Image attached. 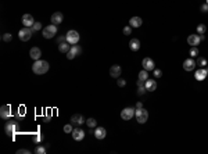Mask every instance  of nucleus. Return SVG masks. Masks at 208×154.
Returning a JSON list of instances; mask_svg holds the SVG:
<instances>
[{"instance_id":"nucleus-22","label":"nucleus","mask_w":208,"mask_h":154,"mask_svg":"<svg viewBox=\"0 0 208 154\" xmlns=\"http://www.w3.org/2000/svg\"><path fill=\"white\" fill-rule=\"evenodd\" d=\"M142 24H143V20H142L140 17H132V18L129 20V25H130L132 28L142 27Z\"/></svg>"},{"instance_id":"nucleus-12","label":"nucleus","mask_w":208,"mask_h":154,"mask_svg":"<svg viewBox=\"0 0 208 154\" xmlns=\"http://www.w3.org/2000/svg\"><path fill=\"white\" fill-rule=\"evenodd\" d=\"M197 67V64H196V60L194 59H186L185 61H183V68H185V71H193V69Z\"/></svg>"},{"instance_id":"nucleus-44","label":"nucleus","mask_w":208,"mask_h":154,"mask_svg":"<svg viewBox=\"0 0 208 154\" xmlns=\"http://www.w3.org/2000/svg\"><path fill=\"white\" fill-rule=\"evenodd\" d=\"M142 107H143L142 101H137V103H136V108H142Z\"/></svg>"},{"instance_id":"nucleus-32","label":"nucleus","mask_w":208,"mask_h":154,"mask_svg":"<svg viewBox=\"0 0 208 154\" xmlns=\"http://www.w3.org/2000/svg\"><path fill=\"white\" fill-rule=\"evenodd\" d=\"M72 131H74L72 124H67V125H64V132L65 133H72Z\"/></svg>"},{"instance_id":"nucleus-29","label":"nucleus","mask_w":208,"mask_h":154,"mask_svg":"<svg viewBox=\"0 0 208 154\" xmlns=\"http://www.w3.org/2000/svg\"><path fill=\"white\" fill-rule=\"evenodd\" d=\"M205 31H207V27H205L204 24H198V25H197V33H198V35H203V33H205Z\"/></svg>"},{"instance_id":"nucleus-37","label":"nucleus","mask_w":208,"mask_h":154,"mask_svg":"<svg viewBox=\"0 0 208 154\" xmlns=\"http://www.w3.org/2000/svg\"><path fill=\"white\" fill-rule=\"evenodd\" d=\"M130 33H132V27L130 25L123 28V35H130Z\"/></svg>"},{"instance_id":"nucleus-2","label":"nucleus","mask_w":208,"mask_h":154,"mask_svg":"<svg viewBox=\"0 0 208 154\" xmlns=\"http://www.w3.org/2000/svg\"><path fill=\"white\" fill-rule=\"evenodd\" d=\"M135 117H136V121L139 124H146L147 122V119H149V112L146 108H136V111H135Z\"/></svg>"},{"instance_id":"nucleus-43","label":"nucleus","mask_w":208,"mask_h":154,"mask_svg":"<svg viewBox=\"0 0 208 154\" xmlns=\"http://www.w3.org/2000/svg\"><path fill=\"white\" fill-rule=\"evenodd\" d=\"M201 11H203V13H208V4L207 3L201 6Z\"/></svg>"},{"instance_id":"nucleus-34","label":"nucleus","mask_w":208,"mask_h":154,"mask_svg":"<svg viewBox=\"0 0 208 154\" xmlns=\"http://www.w3.org/2000/svg\"><path fill=\"white\" fill-rule=\"evenodd\" d=\"M35 153L36 154H44L46 153V149H44L43 146H37L36 149H35Z\"/></svg>"},{"instance_id":"nucleus-24","label":"nucleus","mask_w":208,"mask_h":154,"mask_svg":"<svg viewBox=\"0 0 208 154\" xmlns=\"http://www.w3.org/2000/svg\"><path fill=\"white\" fill-rule=\"evenodd\" d=\"M140 45H142L140 40L135 37V39H130V42H129V47H130L132 52H137L139 49H140Z\"/></svg>"},{"instance_id":"nucleus-46","label":"nucleus","mask_w":208,"mask_h":154,"mask_svg":"<svg viewBox=\"0 0 208 154\" xmlns=\"http://www.w3.org/2000/svg\"><path fill=\"white\" fill-rule=\"evenodd\" d=\"M200 39H201V40H205V35H204V33L203 35H200Z\"/></svg>"},{"instance_id":"nucleus-25","label":"nucleus","mask_w":208,"mask_h":154,"mask_svg":"<svg viewBox=\"0 0 208 154\" xmlns=\"http://www.w3.org/2000/svg\"><path fill=\"white\" fill-rule=\"evenodd\" d=\"M149 71H146V69H142L140 72H139V79L142 81H147L149 79V74H147Z\"/></svg>"},{"instance_id":"nucleus-13","label":"nucleus","mask_w":208,"mask_h":154,"mask_svg":"<svg viewBox=\"0 0 208 154\" xmlns=\"http://www.w3.org/2000/svg\"><path fill=\"white\" fill-rule=\"evenodd\" d=\"M22 24H24V27H28V28H32V25L35 24V20H33V17L31 14H24L22 16Z\"/></svg>"},{"instance_id":"nucleus-26","label":"nucleus","mask_w":208,"mask_h":154,"mask_svg":"<svg viewBox=\"0 0 208 154\" xmlns=\"http://www.w3.org/2000/svg\"><path fill=\"white\" fill-rule=\"evenodd\" d=\"M86 125H87V126H90V128H96L97 126V121L94 119V118H87V119H86Z\"/></svg>"},{"instance_id":"nucleus-1","label":"nucleus","mask_w":208,"mask_h":154,"mask_svg":"<svg viewBox=\"0 0 208 154\" xmlns=\"http://www.w3.org/2000/svg\"><path fill=\"white\" fill-rule=\"evenodd\" d=\"M32 71L36 75H43L49 71V63L44 60H36L32 65Z\"/></svg>"},{"instance_id":"nucleus-15","label":"nucleus","mask_w":208,"mask_h":154,"mask_svg":"<svg viewBox=\"0 0 208 154\" xmlns=\"http://www.w3.org/2000/svg\"><path fill=\"white\" fill-rule=\"evenodd\" d=\"M208 76V69L207 68H198L194 72V78L197 81H204Z\"/></svg>"},{"instance_id":"nucleus-27","label":"nucleus","mask_w":208,"mask_h":154,"mask_svg":"<svg viewBox=\"0 0 208 154\" xmlns=\"http://www.w3.org/2000/svg\"><path fill=\"white\" fill-rule=\"evenodd\" d=\"M24 115H25V107L21 106L20 108H18V112L16 114V117L20 118V119H22V118H24Z\"/></svg>"},{"instance_id":"nucleus-23","label":"nucleus","mask_w":208,"mask_h":154,"mask_svg":"<svg viewBox=\"0 0 208 154\" xmlns=\"http://www.w3.org/2000/svg\"><path fill=\"white\" fill-rule=\"evenodd\" d=\"M71 47H72V45H69L67 40L65 42H61V43H59V50L61 52V53H68L69 50H71Z\"/></svg>"},{"instance_id":"nucleus-31","label":"nucleus","mask_w":208,"mask_h":154,"mask_svg":"<svg viewBox=\"0 0 208 154\" xmlns=\"http://www.w3.org/2000/svg\"><path fill=\"white\" fill-rule=\"evenodd\" d=\"M197 65H200V67H205L207 65V60L204 59V57H200V59H197Z\"/></svg>"},{"instance_id":"nucleus-9","label":"nucleus","mask_w":208,"mask_h":154,"mask_svg":"<svg viewBox=\"0 0 208 154\" xmlns=\"http://www.w3.org/2000/svg\"><path fill=\"white\" fill-rule=\"evenodd\" d=\"M142 65H143V69H146V71H154V68H155L154 61H153V59H150V57H144L143 61H142Z\"/></svg>"},{"instance_id":"nucleus-8","label":"nucleus","mask_w":208,"mask_h":154,"mask_svg":"<svg viewBox=\"0 0 208 154\" xmlns=\"http://www.w3.org/2000/svg\"><path fill=\"white\" fill-rule=\"evenodd\" d=\"M82 53V47H80L79 45H72V47L69 50L68 53H67V59L68 60H74L76 56H79Z\"/></svg>"},{"instance_id":"nucleus-6","label":"nucleus","mask_w":208,"mask_h":154,"mask_svg":"<svg viewBox=\"0 0 208 154\" xmlns=\"http://www.w3.org/2000/svg\"><path fill=\"white\" fill-rule=\"evenodd\" d=\"M65 36H67V42H68L69 45H78V42H79V39H80L79 33L76 31H72V29L67 32Z\"/></svg>"},{"instance_id":"nucleus-11","label":"nucleus","mask_w":208,"mask_h":154,"mask_svg":"<svg viewBox=\"0 0 208 154\" xmlns=\"http://www.w3.org/2000/svg\"><path fill=\"white\" fill-rule=\"evenodd\" d=\"M71 135H72L74 140L80 142V140H83V138H85V131H83V129H80V128H75Z\"/></svg>"},{"instance_id":"nucleus-16","label":"nucleus","mask_w":208,"mask_h":154,"mask_svg":"<svg viewBox=\"0 0 208 154\" xmlns=\"http://www.w3.org/2000/svg\"><path fill=\"white\" fill-rule=\"evenodd\" d=\"M200 42H201V39H200V35H198V33H193V35H190V36L187 37V43H189L192 47L193 46H198Z\"/></svg>"},{"instance_id":"nucleus-40","label":"nucleus","mask_w":208,"mask_h":154,"mask_svg":"<svg viewBox=\"0 0 208 154\" xmlns=\"http://www.w3.org/2000/svg\"><path fill=\"white\" fill-rule=\"evenodd\" d=\"M144 82H146V81L137 79V82H136V85H137V88H143V86H144Z\"/></svg>"},{"instance_id":"nucleus-10","label":"nucleus","mask_w":208,"mask_h":154,"mask_svg":"<svg viewBox=\"0 0 208 154\" xmlns=\"http://www.w3.org/2000/svg\"><path fill=\"white\" fill-rule=\"evenodd\" d=\"M0 117L3 119H8L11 117V106L10 104H4L0 108Z\"/></svg>"},{"instance_id":"nucleus-47","label":"nucleus","mask_w":208,"mask_h":154,"mask_svg":"<svg viewBox=\"0 0 208 154\" xmlns=\"http://www.w3.org/2000/svg\"><path fill=\"white\" fill-rule=\"evenodd\" d=\"M205 3H207V4H208V0H207V1H205Z\"/></svg>"},{"instance_id":"nucleus-41","label":"nucleus","mask_w":208,"mask_h":154,"mask_svg":"<svg viewBox=\"0 0 208 154\" xmlns=\"http://www.w3.org/2000/svg\"><path fill=\"white\" fill-rule=\"evenodd\" d=\"M146 90H147V89H146V88H139V90H137V95H144V93H146Z\"/></svg>"},{"instance_id":"nucleus-14","label":"nucleus","mask_w":208,"mask_h":154,"mask_svg":"<svg viewBox=\"0 0 208 154\" xmlns=\"http://www.w3.org/2000/svg\"><path fill=\"white\" fill-rule=\"evenodd\" d=\"M94 138L99 139V140H103V139L107 136V131H106V128H103V126H96V129H94Z\"/></svg>"},{"instance_id":"nucleus-5","label":"nucleus","mask_w":208,"mask_h":154,"mask_svg":"<svg viewBox=\"0 0 208 154\" xmlns=\"http://www.w3.org/2000/svg\"><path fill=\"white\" fill-rule=\"evenodd\" d=\"M4 131L7 135H16L17 131H18V124H17V121H14V119L8 121V122L6 124Z\"/></svg>"},{"instance_id":"nucleus-28","label":"nucleus","mask_w":208,"mask_h":154,"mask_svg":"<svg viewBox=\"0 0 208 154\" xmlns=\"http://www.w3.org/2000/svg\"><path fill=\"white\" fill-rule=\"evenodd\" d=\"M189 54H190V57H192V59H194V57H197V56H198V49H197V46H193V47L190 49V52H189Z\"/></svg>"},{"instance_id":"nucleus-17","label":"nucleus","mask_w":208,"mask_h":154,"mask_svg":"<svg viewBox=\"0 0 208 154\" xmlns=\"http://www.w3.org/2000/svg\"><path fill=\"white\" fill-rule=\"evenodd\" d=\"M121 72H122V68H121V65H118V64H115V65H112L111 68H110V75H111L112 78H121Z\"/></svg>"},{"instance_id":"nucleus-4","label":"nucleus","mask_w":208,"mask_h":154,"mask_svg":"<svg viewBox=\"0 0 208 154\" xmlns=\"http://www.w3.org/2000/svg\"><path fill=\"white\" fill-rule=\"evenodd\" d=\"M32 28H28V27H24L22 29H20V32H18V37L21 39L22 42H28L31 37H32Z\"/></svg>"},{"instance_id":"nucleus-35","label":"nucleus","mask_w":208,"mask_h":154,"mask_svg":"<svg viewBox=\"0 0 208 154\" xmlns=\"http://www.w3.org/2000/svg\"><path fill=\"white\" fill-rule=\"evenodd\" d=\"M117 85L119 86V88H123V86L126 85V81L122 79V78H118V79H117Z\"/></svg>"},{"instance_id":"nucleus-19","label":"nucleus","mask_w":208,"mask_h":154,"mask_svg":"<svg viewBox=\"0 0 208 154\" xmlns=\"http://www.w3.org/2000/svg\"><path fill=\"white\" fill-rule=\"evenodd\" d=\"M71 122L74 124V125H82V124H86V121H85V118H83V115L74 114V115L71 117Z\"/></svg>"},{"instance_id":"nucleus-20","label":"nucleus","mask_w":208,"mask_h":154,"mask_svg":"<svg viewBox=\"0 0 208 154\" xmlns=\"http://www.w3.org/2000/svg\"><path fill=\"white\" fill-rule=\"evenodd\" d=\"M29 56H31V59L32 60H40V56H42V50L39 47H32L29 50Z\"/></svg>"},{"instance_id":"nucleus-33","label":"nucleus","mask_w":208,"mask_h":154,"mask_svg":"<svg viewBox=\"0 0 208 154\" xmlns=\"http://www.w3.org/2000/svg\"><path fill=\"white\" fill-rule=\"evenodd\" d=\"M42 29V22H35L32 25V31L36 32V31H40Z\"/></svg>"},{"instance_id":"nucleus-42","label":"nucleus","mask_w":208,"mask_h":154,"mask_svg":"<svg viewBox=\"0 0 208 154\" xmlns=\"http://www.w3.org/2000/svg\"><path fill=\"white\" fill-rule=\"evenodd\" d=\"M65 40H67V36H59V37H57V43L65 42Z\"/></svg>"},{"instance_id":"nucleus-18","label":"nucleus","mask_w":208,"mask_h":154,"mask_svg":"<svg viewBox=\"0 0 208 154\" xmlns=\"http://www.w3.org/2000/svg\"><path fill=\"white\" fill-rule=\"evenodd\" d=\"M51 24H54V25H59V24H61L63 22V20H64V16H63V13H60V11H57V13H53V16H51Z\"/></svg>"},{"instance_id":"nucleus-39","label":"nucleus","mask_w":208,"mask_h":154,"mask_svg":"<svg viewBox=\"0 0 208 154\" xmlns=\"http://www.w3.org/2000/svg\"><path fill=\"white\" fill-rule=\"evenodd\" d=\"M31 151L27 149H20V150H17V154H29Z\"/></svg>"},{"instance_id":"nucleus-21","label":"nucleus","mask_w":208,"mask_h":154,"mask_svg":"<svg viewBox=\"0 0 208 154\" xmlns=\"http://www.w3.org/2000/svg\"><path fill=\"white\" fill-rule=\"evenodd\" d=\"M144 88L147 89L149 92H154L155 89H157V82H155L154 79H147L146 82H144Z\"/></svg>"},{"instance_id":"nucleus-7","label":"nucleus","mask_w":208,"mask_h":154,"mask_svg":"<svg viewBox=\"0 0 208 154\" xmlns=\"http://www.w3.org/2000/svg\"><path fill=\"white\" fill-rule=\"evenodd\" d=\"M135 108L132 107H126V108H123L122 111H121V118H122L123 121H130L132 118L135 117Z\"/></svg>"},{"instance_id":"nucleus-30","label":"nucleus","mask_w":208,"mask_h":154,"mask_svg":"<svg viewBox=\"0 0 208 154\" xmlns=\"http://www.w3.org/2000/svg\"><path fill=\"white\" fill-rule=\"evenodd\" d=\"M32 140L35 142V143H40V142L43 140V135L42 133H36V135L32 138Z\"/></svg>"},{"instance_id":"nucleus-38","label":"nucleus","mask_w":208,"mask_h":154,"mask_svg":"<svg viewBox=\"0 0 208 154\" xmlns=\"http://www.w3.org/2000/svg\"><path fill=\"white\" fill-rule=\"evenodd\" d=\"M11 39H13L11 33H4V35H3V40H4V42H10Z\"/></svg>"},{"instance_id":"nucleus-3","label":"nucleus","mask_w":208,"mask_h":154,"mask_svg":"<svg viewBox=\"0 0 208 154\" xmlns=\"http://www.w3.org/2000/svg\"><path fill=\"white\" fill-rule=\"evenodd\" d=\"M57 25H54V24H50V25H47V27H44L43 28V31H42V35L43 37H46V39H51V37L57 33Z\"/></svg>"},{"instance_id":"nucleus-45","label":"nucleus","mask_w":208,"mask_h":154,"mask_svg":"<svg viewBox=\"0 0 208 154\" xmlns=\"http://www.w3.org/2000/svg\"><path fill=\"white\" fill-rule=\"evenodd\" d=\"M50 119H51V117H50V115H47V117H44V118H43V121H44V122H49Z\"/></svg>"},{"instance_id":"nucleus-36","label":"nucleus","mask_w":208,"mask_h":154,"mask_svg":"<svg viewBox=\"0 0 208 154\" xmlns=\"http://www.w3.org/2000/svg\"><path fill=\"white\" fill-rule=\"evenodd\" d=\"M153 74H154L155 78H161V75H162V71H161V69H158V68H154Z\"/></svg>"}]
</instances>
